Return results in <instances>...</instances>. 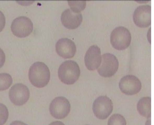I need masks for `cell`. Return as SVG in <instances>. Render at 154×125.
Segmentation results:
<instances>
[{
	"label": "cell",
	"instance_id": "6da1fadb",
	"mask_svg": "<svg viewBox=\"0 0 154 125\" xmlns=\"http://www.w3.org/2000/svg\"><path fill=\"white\" fill-rule=\"evenodd\" d=\"M29 78L31 84L37 88H42L48 83L50 73L47 66L44 63L37 62L30 67L29 71Z\"/></svg>",
	"mask_w": 154,
	"mask_h": 125
},
{
	"label": "cell",
	"instance_id": "7a4b0ae2",
	"mask_svg": "<svg viewBox=\"0 0 154 125\" xmlns=\"http://www.w3.org/2000/svg\"><path fill=\"white\" fill-rule=\"evenodd\" d=\"M80 71L78 64L72 60H67L60 66L58 71L59 79L67 85L74 84L78 79Z\"/></svg>",
	"mask_w": 154,
	"mask_h": 125
},
{
	"label": "cell",
	"instance_id": "3957f363",
	"mask_svg": "<svg viewBox=\"0 0 154 125\" xmlns=\"http://www.w3.org/2000/svg\"><path fill=\"white\" fill-rule=\"evenodd\" d=\"M131 40V35L126 28L119 26L115 28L112 32L110 41L112 47L119 50L126 49L129 45Z\"/></svg>",
	"mask_w": 154,
	"mask_h": 125
},
{
	"label": "cell",
	"instance_id": "277c9868",
	"mask_svg": "<svg viewBox=\"0 0 154 125\" xmlns=\"http://www.w3.org/2000/svg\"><path fill=\"white\" fill-rule=\"evenodd\" d=\"M70 108V104L68 100L64 97L58 96L52 101L49 106V110L53 117L61 119L68 115Z\"/></svg>",
	"mask_w": 154,
	"mask_h": 125
},
{
	"label": "cell",
	"instance_id": "5b68a950",
	"mask_svg": "<svg viewBox=\"0 0 154 125\" xmlns=\"http://www.w3.org/2000/svg\"><path fill=\"white\" fill-rule=\"evenodd\" d=\"M119 66V62L116 57L112 53H106L102 55L101 62L97 72L102 77H110L116 73Z\"/></svg>",
	"mask_w": 154,
	"mask_h": 125
},
{
	"label": "cell",
	"instance_id": "8992f818",
	"mask_svg": "<svg viewBox=\"0 0 154 125\" xmlns=\"http://www.w3.org/2000/svg\"><path fill=\"white\" fill-rule=\"evenodd\" d=\"M92 109L94 114L97 118L103 120L107 118L112 112L113 105L108 97L101 96L94 100Z\"/></svg>",
	"mask_w": 154,
	"mask_h": 125
},
{
	"label": "cell",
	"instance_id": "52a82bcc",
	"mask_svg": "<svg viewBox=\"0 0 154 125\" xmlns=\"http://www.w3.org/2000/svg\"><path fill=\"white\" fill-rule=\"evenodd\" d=\"M11 28L13 34L19 37L28 36L32 32L33 24L31 20L25 16L16 18L12 21Z\"/></svg>",
	"mask_w": 154,
	"mask_h": 125
},
{
	"label": "cell",
	"instance_id": "ba28073f",
	"mask_svg": "<svg viewBox=\"0 0 154 125\" xmlns=\"http://www.w3.org/2000/svg\"><path fill=\"white\" fill-rule=\"evenodd\" d=\"M29 95L28 88L21 83H17L13 85L9 92L10 101L17 106H21L26 103L29 98Z\"/></svg>",
	"mask_w": 154,
	"mask_h": 125
},
{
	"label": "cell",
	"instance_id": "9c48e42d",
	"mask_svg": "<svg viewBox=\"0 0 154 125\" xmlns=\"http://www.w3.org/2000/svg\"><path fill=\"white\" fill-rule=\"evenodd\" d=\"M119 88L122 92L128 95L136 94L141 88V82L133 75H127L122 77L119 84Z\"/></svg>",
	"mask_w": 154,
	"mask_h": 125
},
{
	"label": "cell",
	"instance_id": "30bf717a",
	"mask_svg": "<svg viewBox=\"0 0 154 125\" xmlns=\"http://www.w3.org/2000/svg\"><path fill=\"white\" fill-rule=\"evenodd\" d=\"M133 19L135 24L141 28L146 27L151 24V6L148 5L139 6L135 10Z\"/></svg>",
	"mask_w": 154,
	"mask_h": 125
},
{
	"label": "cell",
	"instance_id": "8fae6325",
	"mask_svg": "<svg viewBox=\"0 0 154 125\" xmlns=\"http://www.w3.org/2000/svg\"><path fill=\"white\" fill-rule=\"evenodd\" d=\"M84 61L85 66L88 70L94 71L98 68L102 61L100 48L95 45L91 46L86 53Z\"/></svg>",
	"mask_w": 154,
	"mask_h": 125
},
{
	"label": "cell",
	"instance_id": "7c38bea8",
	"mask_svg": "<svg viewBox=\"0 0 154 125\" xmlns=\"http://www.w3.org/2000/svg\"><path fill=\"white\" fill-rule=\"evenodd\" d=\"M55 49L58 54L65 59L72 57L76 51L75 43L67 38L59 39L56 44Z\"/></svg>",
	"mask_w": 154,
	"mask_h": 125
},
{
	"label": "cell",
	"instance_id": "4fadbf2b",
	"mask_svg": "<svg viewBox=\"0 0 154 125\" xmlns=\"http://www.w3.org/2000/svg\"><path fill=\"white\" fill-rule=\"evenodd\" d=\"M61 20L63 25L69 29L77 28L81 23L82 16L80 12H75L71 8L65 10L62 13Z\"/></svg>",
	"mask_w": 154,
	"mask_h": 125
},
{
	"label": "cell",
	"instance_id": "5bb4252c",
	"mask_svg": "<svg viewBox=\"0 0 154 125\" xmlns=\"http://www.w3.org/2000/svg\"><path fill=\"white\" fill-rule=\"evenodd\" d=\"M137 110L140 115L146 118L151 116V98L144 97L140 99L137 105Z\"/></svg>",
	"mask_w": 154,
	"mask_h": 125
},
{
	"label": "cell",
	"instance_id": "9a60e30c",
	"mask_svg": "<svg viewBox=\"0 0 154 125\" xmlns=\"http://www.w3.org/2000/svg\"><path fill=\"white\" fill-rule=\"evenodd\" d=\"M13 80L11 75L6 73H0V91L8 89L11 85Z\"/></svg>",
	"mask_w": 154,
	"mask_h": 125
},
{
	"label": "cell",
	"instance_id": "2e32d148",
	"mask_svg": "<svg viewBox=\"0 0 154 125\" xmlns=\"http://www.w3.org/2000/svg\"><path fill=\"white\" fill-rule=\"evenodd\" d=\"M126 122L125 118L121 115L114 114L109 119L108 125H126Z\"/></svg>",
	"mask_w": 154,
	"mask_h": 125
},
{
	"label": "cell",
	"instance_id": "e0dca14e",
	"mask_svg": "<svg viewBox=\"0 0 154 125\" xmlns=\"http://www.w3.org/2000/svg\"><path fill=\"white\" fill-rule=\"evenodd\" d=\"M68 3L71 9L73 11L77 12H80L83 10L85 8L86 5L85 1H68Z\"/></svg>",
	"mask_w": 154,
	"mask_h": 125
},
{
	"label": "cell",
	"instance_id": "ac0fdd59",
	"mask_svg": "<svg viewBox=\"0 0 154 125\" xmlns=\"http://www.w3.org/2000/svg\"><path fill=\"white\" fill-rule=\"evenodd\" d=\"M9 116L8 110L4 104L0 103V125H3L6 122Z\"/></svg>",
	"mask_w": 154,
	"mask_h": 125
},
{
	"label": "cell",
	"instance_id": "d6986e66",
	"mask_svg": "<svg viewBox=\"0 0 154 125\" xmlns=\"http://www.w3.org/2000/svg\"><path fill=\"white\" fill-rule=\"evenodd\" d=\"M5 23V18L3 13L0 10V32L4 28Z\"/></svg>",
	"mask_w": 154,
	"mask_h": 125
},
{
	"label": "cell",
	"instance_id": "ffe728a7",
	"mask_svg": "<svg viewBox=\"0 0 154 125\" xmlns=\"http://www.w3.org/2000/svg\"><path fill=\"white\" fill-rule=\"evenodd\" d=\"M5 59V56L3 51L0 48V68L4 65Z\"/></svg>",
	"mask_w": 154,
	"mask_h": 125
},
{
	"label": "cell",
	"instance_id": "44dd1931",
	"mask_svg": "<svg viewBox=\"0 0 154 125\" xmlns=\"http://www.w3.org/2000/svg\"><path fill=\"white\" fill-rule=\"evenodd\" d=\"M10 125H28L24 122L18 120H15L13 121Z\"/></svg>",
	"mask_w": 154,
	"mask_h": 125
},
{
	"label": "cell",
	"instance_id": "7402d4cb",
	"mask_svg": "<svg viewBox=\"0 0 154 125\" xmlns=\"http://www.w3.org/2000/svg\"><path fill=\"white\" fill-rule=\"evenodd\" d=\"M49 125H65V124L60 121H56L51 123Z\"/></svg>",
	"mask_w": 154,
	"mask_h": 125
},
{
	"label": "cell",
	"instance_id": "603a6c76",
	"mask_svg": "<svg viewBox=\"0 0 154 125\" xmlns=\"http://www.w3.org/2000/svg\"></svg>",
	"mask_w": 154,
	"mask_h": 125
}]
</instances>
